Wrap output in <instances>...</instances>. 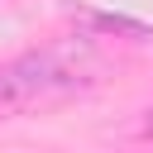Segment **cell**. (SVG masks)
<instances>
[{"instance_id":"cell-1","label":"cell","mask_w":153,"mask_h":153,"mask_svg":"<svg viewBox=\"0 0 153 153\" xmlns=\"http://www.w3.org/2000/svg\"><path fill=\"white\" fill-rule=\"evenodd\" d=\"M100 81V57L86 38L43 43L10 62H0V115H33L53 110Z\"/></svg>"}]
</instances>
